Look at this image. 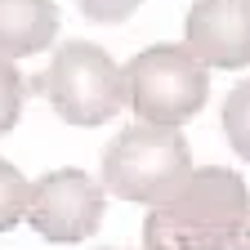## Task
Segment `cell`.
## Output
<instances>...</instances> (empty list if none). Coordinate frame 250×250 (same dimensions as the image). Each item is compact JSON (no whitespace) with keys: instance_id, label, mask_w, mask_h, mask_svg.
<instances>
[{"instance_id":"1","label":"cell","mask_w":250,"mask_h":250,"mask_svg":"<svg viewBox=\"0 0 250 250\" xmlns=\"http://www.w3.org/2000/svg\"><path fill=\"white\" fill-rule=\"evenodd\" d=\"M250 219V188L228 166L188 170V179L143 219V250H228Z\"/></svg>"},{"instance_id":"2","label":"cell","mask_w":250,"mask_h":250,"mask_svg":"<svg viewBox=\"0 0 250 250\" xmlns=\"http://www.w3.org/2000/svg\"><path fill=\"white\" fill-rule=\"evenodd\" d=\"M192 170V152L179 125L134 121L103 147V188L121 201L156 206Z\"/></svg>"},{"instance_id":"3","label":"cell","mask_w":250,"mask_h":250,"mask_svg":"<svg viewBox=\"0 0 250 250\" xmlns=\"http://www.w3.org/2000/svg\"><path fill=\"white\" fill-rule=\"evenodd\" d=\"M121 72H125V103L139 121L183 125L210 99V67L188 45H147Z\"/></svg>"},{"instance_id":"4","label":"cell","mask_w":250,"mask_h":250,"mask_svg":"<svg viewBox=\"0 0 250 250\" xmlns=\"http://www.w3.org/2000/svg\"><path fill=\"white\" fill-rule=\"evenodd\" d=\"M31 85L45 94L58 121L67 125H103L125 107V72L112 62L103 45L89 41L58 45L45 76H36Z\"/></svg>"},{"instance_id":"5","label":"cell","mask_w":250,"mask_h":250,"mask_svg":"<svg viewBox=\"0 0 250 250\" xmlns=\"http://www.w3.org/2000/svg\"><path fill=\"white\" fill-rule=\"evenodd\" d=\"M103 206H107V188L72 166L49 170L27 188V224L58 246L94 237L103 224Z\"/></svg>"},{"instance_id":"6","label":"cell","mask_w":250,"mask_h":250,"mask_svg":"<svg viewBox=\"0 0 250 250\" xmlns=\"http://www.w3.org/2000/svg\"><path fill=\"white\" fill-rule=\"evenodd\" d=\"M183 45L206 67H250V0H192L183 18Z\"/></svg>"},{"instance_id":"7","label":"cell","mask_w":250,"mask_h":250,"mask_svg":"<svg viewBox=\"0 0 250 250\" xmlns=\"http://www.w3.org/2000/svg\"><path fill=\"white\" fill-rule=\"evenodd\" d=\"M58 41L54 0H0V58H31Z\"/></svg>"},{"instance_id":"8","label":"cell","mask_w":250,"mask_h":250,"mask_svg":"<svg viewBox=\"0 0 250 250\" xmlns=\"http://www.w3.org/2000/svg\"><path fill=\"white\" fill-rule=\"evenodd\" d=\"M224 134L241 161H250V81L232 85L224 99Z\"/></svg>"},{"instance_id":"9","label":"cell","mask_w":250,"mask_h":250,"mask_svg":"<svg viewBox=\"0 0 250 250\" xmlns=\"http://www.w3.org/2000/svg\"><path fill=\"white\" fill-rule=\"evenodd\" d=\"M27 179L14 161H5L0 156V232H9L22 224V214H27Z\"/></svg>"},{"instance_id":"10","label":"cell","mask_w":250,"mask_h":250,"mask_svg":"<svg viewBox=\"0 0 250 250\" xmlns=\"http://www.w3.org/2000/svg\"><path fill=\"white\" fill-rule=\"evenodd\" d=\"M22 99H27V85H22L18 67H14L9 58H0V139H5L14 125H18V116H22Z\"/></svg>"},{"instance_id":"11","label":"cell","mask_w":250,"mask_h":250,"mask_svg":"<svg viewBox=\"0 0 250 250\" xmlns=\"http://www.w3.org/2000/svg\"><path fill=\"white\" fill-rule=\"evenodd\" d=\"M76 5L89 22H125L143 0H76Z\"/></svg>"},{"instance_id":"12","label":"cell","mask_w":250,"mask_h":250,"mask_svg":"<svg viewBox=\"0 0 250 250\" xmlns=\"http://www.w3.org/2000/svg\"><path fill=\"white\" fill-rule=\"evenodd\" d=\"M228 250H250V219H246V228H241V232H237V241H232V246H228Z\"/></svg>"},{"instance_id":"13","label":"cell","mask_w":250,"mask_h":250,"mask_svg":"<svg viewBox=\"0 0 250 250\" xmlns=\"http://www.w3.org/2000/svg\"><path fill=\"white\" fill-rule=\"evenodd\" d=\"M107 250H112V246H107Z\"/></svg>"}]
</instances>
